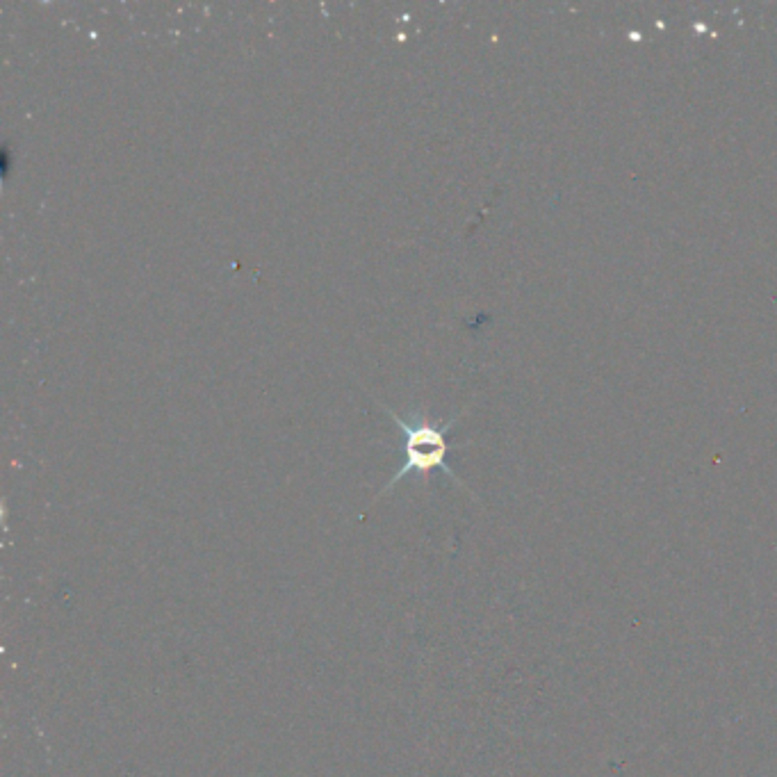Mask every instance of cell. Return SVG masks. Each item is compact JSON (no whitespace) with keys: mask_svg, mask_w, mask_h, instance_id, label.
<instances>
[{"mask_svg":"<svg viewBox=\"0 0 777 777\" xmlns=\"http://www.w3.org/2000/svg\"><path fill=\"white\" fill-rule=\"evenodd\" d=\"M383 408H386V411L390 413L392 422L397 424V429L404 433V443H402L404 463L399 465L395 477H392L388 484L381 488L379 497L386 495L392 486H397L399 481L408 477L411 472H420V474H424V477H427V474L433 470H443L456 481V484H461V479H458L447 465V454H449L447 431L454 427V420H449L447 424H443V427H438V424H431L427 417H417L415 424H408L404 417H399L395 411H390L388 406H383Z\"/></svg>","mask_w":777,"mask_h":777,"instance_id":"1","label":"cell"}]
</instances>
